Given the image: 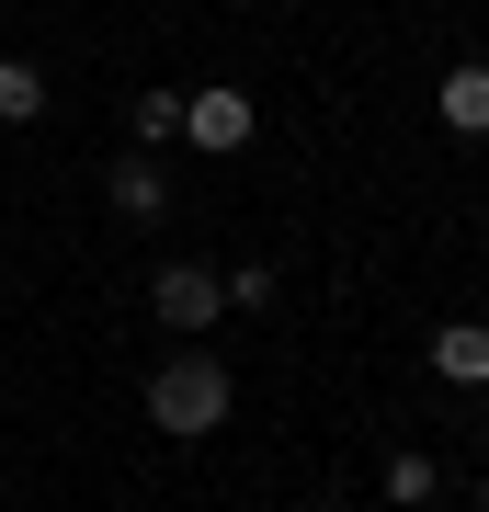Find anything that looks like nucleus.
<instances>
[{
    "label": "nucleus",
    "mask_w": 489,
    "mask_h": 512,
    "mask_svg": "<svg viewBox=\"0 0 489 512\" xmlns=\"http://www.w3.org/2000/svg\"><path fill=\"white\" fill-rule=\"evenodd\" d=\"M228 399H239V387H228L217 353H171V365L148 376V421H160L171 444H205V433L228 421Z\"/></svg>",
    "instance_id": "1"
},
{
    "label": "nucleus",
    "mask_w": 489,
    "mask_h": 512,
    "mask_svg": "<svg viewBox=\"0 0 489 512\" xmlns=\"http://www.w3.org/2000/svg\"><path fill=\"white\" fill-rule=\"evenodd\" d=\"M148 308H160V330H217V308H228V274H205V262H171V274L148 285Z\"/></svg>",
    "instance_id": "2"
},
{
    "label": "nucleus",
    "mask_w": 489,
    "mask_h": 512,
    "mask_svg": "<svg viewBox=\"0 0 489 512\" xmlns=\"http://www.w3.org/2000/svg\"><path fill=\"white\" fill-rule=\"evenodd\" d=\"M251 126H262V114H251V92H228V80L182 103V137H194V148H217V160H228V148H251Z\"/></svg>",
    "instance_id": "3"
},
{
    "label": "nucleus",
    "mask_w": 489,
    "mask_h": 512,
    "mask_svg": "<svg viewBox=\"0 0 489 512\" xmlns=\"http://www.w3.org/2000/svg\"><path fill=\"white\" fill-rule=\"evenodd\" d=\"M433 376L444 387H489V319H444L433 330Z\"/></svg>",
    "instance_id": "4"
},
{
    "label": "nucleus",
    "mask_w": 489,
    "mask_h": 512,
    "mask_svg": "<svg viewBox=\"0 0 489 512\" xmlns=\"http://www.w3.org/2000/svg\"><path fill=\"white\" fill-rule=\"evenodd\" d=\"M433 103H444V126H455V137H489V57L444 69V92H433Z\"/></svg>",
    "instance_id": "5"
},
{
    "label": "nucleus",
    "mask_w": 489,
    "mask_h": 512,
    "mask_svg": "<svg viewBox=\"0 0 489 512\" xmlns=\"http://www.w3.org/2000/svg\"><path fill=\"white\" fill-rule=\"evenodd\" d=\"M114 217H126V228H148V217H160V205H171V183H160V171H148V160H126V171H114Z\"/></svg>",
    "instance_id": "6"
},
{
    "label": "nucleus",
    "mask_w": 489,
    "mask_h": 512,
    "mask_svg": "<svg viewBox=\"0 0 489 512\" xmlns=\"http://www.w3.org/2000/svg\"><path fill=\"white\" fill-rule=\"evenodd\" d=\"M46 114V69L35 57H0V126H35Z\"/></svg>",
    "instance_id": "7"
},
{
    "label": "nucleus",
    "mask_w": 489,
    "mask_h": 512,
    "mask_svg": "<svg viewBox=\"0 0 489 512\" xmlns=\"http://www.w3.org/2000/svg\"><path fill=\"white\" fill-rule=\"evenodd\" d=\"M433 490H444V467L421 456V444H399V456H387V501H399V512H421Z\"/></svg>",
    "instance_id": "8"
},
{
    "label": "nucleus",
    "mask_w": 489,
    "mask_h": 512,
    "mask_svg": "<svg viewBox=\"0 0 489 512\" xmlns=\"http://www.w3.org/2000/svg\"><path fill=\"white\" fill-rule=\"evenodd\" d=\"M137 137L171 148V137H182V92H137Z\"/></svg>",
    "instance_id": "9"
}]
</instances>
